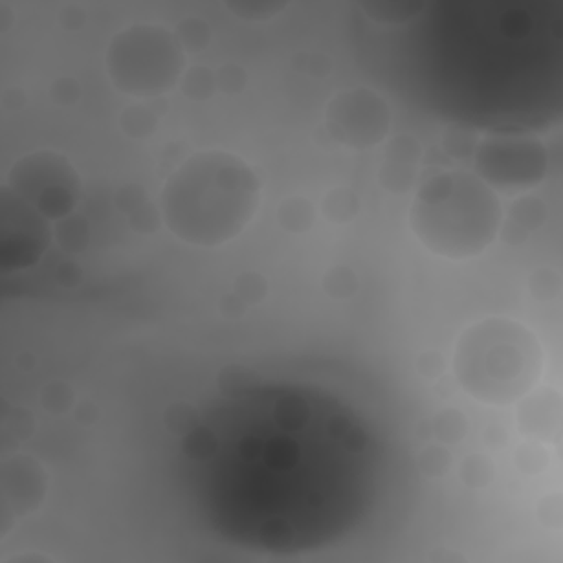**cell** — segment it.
Segmentation results:
<instances>
[{
  "mask_svg": "<svg viewBox=\"0 0 563 563\" xmlns=\"http://www.w3.org/2000/svg\"><path fill=\"white\" fill-rule=\"evenodd\" d=\"M196 512L222 539L292 554L330 545L369 512L383 449L345 400L257 383L213 400L180 444Z\"/></svg>",
  "mask_w": 563,
  "mask_h": 563,
  "instance_id": "cell-1",
  "label": "cell"
},
{
  "mask_svg": "<svg viewBox=\"0 0 563 563\" xmlns=\"http://www.w3.org/2000/svg\"><path fill=\"white\" fill-rule=\"evenodd\" d=\"M435 37L429 75L440 108L486 125H526L545 114L552 62L534 18H444Z\"/></svg>",
  "mask_w": 563,
  "mask_h": 563,
  "instance_id": "cell-2",
  "label": "cell"
},
{
  "mask_svg": "<svg viewBox=\"0 0 563 563\" xmlns=\"http://www.w3.org/2000/svg\"><path fill=\"white\" fill-rule=\"evenodd\" d=\"M257 183L233 156L191 158L165 189L169 227L196 244H220L238 233L255 209Z\"/></svg>",
  "mask_w": 563,
  "mask_h": 563,
  "instance_id": "cell-3",
  "label": "cell"
},
{
  "mask_svg": "<svg viewBox=\"0 0 563 563\" xmlns=\"http://www.w3.org/2000/svg\"><path fill=\"white\" fill-rule=\"evenodd\" d=\"M455 372L473 396L488 402H506L539 374V347L523 328L495 319L475 325L464 334Z\"/></svg>",
  "mask_w": 563,
  "mask_h": 563,
  "instance_id": "cell-4",
  "label": "cell"
}]
</instances>
